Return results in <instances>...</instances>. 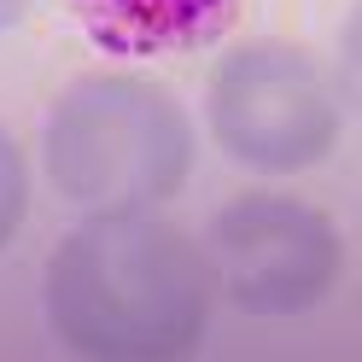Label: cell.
Here are the masks:
<instances>
[{"mask_svg":"<svg viewBox=\"0 0 362 362\" xmlns=\"http://www.w3.org/2000/svg\"><path fill=\"white\" fill-rule=\"evenodd\" d=\"M211 257L152 211L76 222L47 257V322L88 362H181L211 322Z\"/></svg>","mask_w":362,"mask_h":362,"instance_id":"1","label":"cell"},{"mask_svg":"<svg viewBox=\"0 0 362 362\" xmlns=\"http://www.w3.org/2000/svg\"><path fill=\"white\" fill-rule=\"evenodd\" d=\"M41 164L53 187L88 216L152 211L181 193L193 170V123L152 76L88 71L53 100Z\"/></svg>","mask_w":362,"mask_h":362,"instance_id":"2","label":"cell"},{"mask_svg":"<svg viewBox=\"0 0 362 362\" xmlns=\"http://www.w3.org/2000/svg\"><path fill=\"white\" fill-rule=\"evenodd\" d=\"M205 117L234 164L298 175L322 164L339 141V82L298 41H240L211 71Z\"/></svg>","mask_w":362,"mask_h":362,"instance_id":"3","label":"cell"},{"mask_svg":"<svg viewBox=\"0 0 362 362\" xmlns=\"http://www.w3.org/2000/svg\"><path fill=\"white\" fill-rule=\"evenodd\" d=\"M339 269V228L292 193H240L211 216V275L252 315H298L322 304Z\"/></svg>","mask_w":362,"mask_h":362,"instance_id":"4","label":"cell"},{"mask_svg":"<svg viewBox=\"0 0 362 362\" xmlns=\"http://www.w3.org/2000/svg\"><path fill=\"white\" fill-rule=\"evenodd\" d=\"M71 6L82 30L123 59L199 47L234 18V0H71Z\"/></svg>","mask_w":362,"mask_h":362,"instance_id":"5","label":"cell"},{"mask_svg":"<svg viewBox=\"0 0 362 362\" xmlns=\"http://www.w3.org/2000/svg\"><path fill=\"white\" fill-rule=\"evenodd\" d=\"M24 211H30V164H24V146L12 141V129L0 123V245L18 234Z\"/></svg>","mask_w":362,"mask_h":362,"instance_id":"6","label":"cell"},{"mask_svg":"<svg viewBox=\"0 0 362 362\" xmlns=\"http://www.w3.org/2000/svg\"><path fill=\"white\" fill-rule=\"evenodd\" d=\"M339 94L362 111V0H351L345 24H339Z\"/></svg>","mask_w":362,"mask_h":362,"instance_id":"7","label":"cell"},{"mask_svg":"<svg viewBox=\"0 0 362 362\" xmlns=\"http://www.w3.org/2000/svg\"><path fill=\"white\" fill-rule=\"evenodd\" d=\"M30 6H35V0H0V35L24 24V18H30Z\"/></svg>","mask_w":362,"mask_h":362,"instance_id":"8","label":"cell"}]
</instances>
